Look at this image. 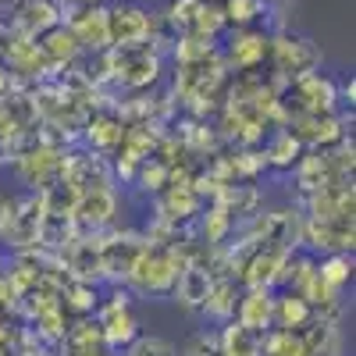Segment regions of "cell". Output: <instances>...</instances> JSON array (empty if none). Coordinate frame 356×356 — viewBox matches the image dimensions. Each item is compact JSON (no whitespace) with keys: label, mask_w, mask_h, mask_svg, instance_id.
<instances>
[{"label":"cell","mask_w":356,"mask_h":356,"mask_svg":"<svg viewBox=\"0 0 356 356\" xmlns=\"http://www.w3.org/2000/svg\"><path fill=\"white\" fill-rule=\"evenodd\" d=\"M218 339H221V353L225 356H260V342H264L260 332L243 328L239 321H225Z\"/></svg>","instance_id":"obj_16"},{"label":"cell","mask_w":356,"mask_h":356,"mask_svg":"<svg viewBox=\"0 0 356 356\" xmlns=\"http://www.w3.org/2000/svg\"><path fill=\"white\" fill-rule=\"evenodd\" d=\"M260 356H307V346H303L300 332H289V328H271V332H264Z\"/></svg>","instance_id":"obj_20"},{"label":"cell","mask_w":356,"mask_h":356,"mask_svg":"<svg viewBox=\"0 0 356 356\" xmlns=\"http://www.w3.org/2000/svg\"><path fill=\"white\" fill-rule=\"evenodd\" d=\"M97 328H100L104 346H122V349L139 335V321L132 314V300H129V296H122V300H114V303H107L100 310Z\"/></svg>","instance_id":"obj_9"},{"label":"cell","mask_w":356,"mask_h":356,"mask_svg":"<svg viewBox=\"0 0 356 356\" xmlns=\"http://www.w3.org/2000/svg\"><path fill=\"white\" fill-rule=\"evenodd\" d=\"M317 275L324 285H332L335 292H342L353 282V253H324L317 260Z\"/></svg>","instance_id":"obj_19"},{"label":"cell","mask_w":356,"mask_h":356,"mask_svg":"<svg viewBox=\"0 0 356 356\" xmlns=\"http://www.w3.org/2000/svg\"><path fill=\"white\" fill-rule=\"evenodd\" d=\"M243 328L250 332H271L275 328V289L267 285H246V292H239V303H235V317Z\"/></svg>","instance_id":"obj_8"},{"label":"cell","mask_w":356,"mask_h":356,"mask_svg":"<svg viewBox=\"0 0 356 356\" xmlns=\"http://www.w3.org/2000/svg\"><path fill=\"white\" fill-rule=\"evenodd\" d=\"M4 264H8V257H4V250H0V275H4Z\"/></svg>","instance_id":"obj_26"},{"label":"cell","mask_w":356,"mask_h":356,"mask_svg":"<svg viewBox=\"0 0 356 356\" xmlns=\"http://www.w3.org/2000/svg\"><path fill=\"white\" fill-rule=\"evenodd\" d=\"M235 303H239V289H235L232 278H211V289H207L203 300V314L214 317L218 324L235 317Z\"/></svg>","instance_id":"obj_13"},{"label":"cell","mask_w":356,"mask_h":356,"mask_svg":"<svg viewBox=\"0 0 356 356\" xmlns=\"http://www.w3.org/2000/svg\"><path fill=\"white\" fill-rule=\"evenodd\" d=\"M303 143L296 139L289 129H278L275 136H271V143L264 146V164H271V168H282V171H289V168H296L303 157Z\"/></svg>","instance_id":"obj_17"},{"label":"cell","mask_w":356,"mask_h":356,"mask_svg":"<svg viewBox=\"0 0 356 356\" xmlns=\"http://www.w3.org/2000/svg\"><path fill=\"white\" fill-rule=\"evenodd\" d=\"M207 289H211V275L203 271L200 264H189L178 271V282H175V300L182 303L186 310H203V300H207Z\"/></svg>","instance_id":"obj_12"},{"label":"cell","mask_w":356,"mask_h":356,"mask_svg":"<svg viewBox=\"0 0 356 356\" xmlns=\"http://www.w3.org/2000/svg\"><path fill=\"white\" fill-rule=\"evenodd\" d=\"M43 225H47L43 200H36V196L11 200V218H8V228L0 239L11 246H36L43 239Z\"/></svg>","instance_id":"obj_7"},{"label":"cell","mask_w":356,"mask_h":356,"mask_svg":"<svg viewBox=\"0 0 356 356\" xmlns=\"http://www.w3.org/2000/svg\"><path fill=\"white\" fill-rule=\"evenodd\" d=\"M300 339L307 346V356H342V332L328 317H314L300 328Z\"/></svg>","instance_id":"obj_11"},{"label":"cell","mask_w":356,"mask_h":356,"mask_svg":"<svg viewBox=\"0 0 356 356\" xmlns=\"http://www.w3.org/2000/svg\"><path fill=\"white\" fill-rule=\"evenodd\" d=\"M22 29L29 40H36L40 33H47V29H54L57 22H61V8L54 4V0H25L22 8Z\"/></svg>","instance_id":"obj_18"},{"label":"cell","mask_w":356,"mask_h":356,"mask_svg":"<svg viewBox=\"0 0 356 356\" xmlns=\"http://www.w3.org/2000/svg\"><path fill=\"white\" fill-rule=\"evenodd\" d=\"M122 356H178V349H175V342L171 339H164V335H146V332H139L125 349H122Z\"/></svg>","instance_id":"obj_22"},{"label":"cell","mask_w":356,"mask_h":356,"mask_svg":"<svg viewBox=\"0 0 356 356\" xmlns=\"http://www.w3.org/2000/svg\"><path fill=\"white\" fill-rule=\"evenodd\" d=\"M114 207H118V193L107 186V189H93V193H79L75 196V207H72V218L86 228H104L114 221Z\"/></svg>","instance_id":"obj_10"},{"label":"cell","mask_w":356,"mask_h":356,"mask_svg":"<svg viewBox=\"0 0 356 356\" xmlns=\"http://www.w3.org/2000/svg\"><path fill=\"white\" fill-rule=\"evenodd\" d=\"M36 47H40V54L47 57V65H68L72 57L79 54L75 36L68 33L61 22H57L54 29H47V33H40V36H36Z\"/></svg>","instance_id":"obj_15"},{"label":"cell","mask_w":356,"mask_h":356,"mask_svg":"<svg viewBox=\"0 0 356 356\" xmlns=\"http://www.w3.org/2000/svg\"><path fill=\"white\" fill-rule=\"evenodd\" d=\"M267 50H271V36H267L264 29H257V25H246V29H235L232 33V40L225 43L221 57H225V68H235V72L250 75V72H257L264 65Z\"/></svg>","instance_id":"obj_5"},{"label":"cell","mask_w":356,"mask_h":356,"mask_svg":"<svg viewBox=\"0 0 356 356\" xmlns=\"http://www.w3.org/2000/svg\"><path fill=\"white\" fill-rule=\"evenodd\" d=\"M267 57H271L275 72L292 82V79H303L310 72L321 68V50L310 36H300V33H289V29H282V33L271 36V50H267Z\"/></svg>","instance_id":"obj_2"},{"label":"cell","mask_w":356,"mask_h":356,"mask_svg":"<svg viewBox=\"0 0 356 356\" xmlns=\"http://www.w3.org/2000/svg\"><path fill=\"white\" fill-rule=\"evenodd\" d=\"M296 97V107L300 114H335L339 107V82L321 75V72H310L303 79H292L289 82V100Z\"/></svg>","instance_id":"obj_6"},{"label":"cell","mask_w":356,"mask_h":356,"mask_svg":"<svg viewBox=\"0 0 356 356\" xmlns=\"http://www.w3.org/2000/svg\"><path fill=\"white\" fill-rule=\"evenodd\" d=\"M8 218H11V200L0 193V235H4V228H8Z\"/></svg>","instance_id":"obj_24"},{"label":"cell","mask_w":356,"mask_h":356,"mask_svg":"<svg viewBox=\"0 0 356 356\" xmlns=\"http://www.w3.org/2000/svg\"><path fill=\"white\" fill-rule=\"evenodd\" d=\"M314 321V310H310V303L303 300L300 292H282V296H275V328H289V332H300L303 324H310Z\"/></svg>","instance_id":"obj_14"},{"label":"cell","mask_w":356,"mask_h":356,"mask_svg":"<svg viewBox=\"0 0 356 356\" xmlns=\"http://www.w3.org/2000/svg\"><path fill=\"white\" fill-rule=\"evenodd\" d=\"M264 4H267V8H271V4H275V8H278V4H282V0H264Z\"/></svg>","instance_id":"obj_27"},{"label":"cell","mask_w":356,"mask_h":356,"mask_svg":"<svg viewBox=\"0 0 356 356\" xmlns=\"http://www.w3.org/2000/svg\"><path fill=\"white\" fill-rule=\"evenodd\" d=\"M221 11H225V22H228V25L246 29V25L264 22L267 4H264V0H221Z\"/></svg>","instance_id":"obj_21"},{"label":"cell","mask_w":356,"mask_h":356,"mask_svg":"<svg viewBox=\"0 0 356 356\" xmlns=\"http://www.w3.org/2000/svg\"><path fill=\"white\" fill-rule=\"evenodd\" d=\"M150 33H154V11H146L139 4L107 8V40H111V47L150 43Z\"/></svg>","instance_id":"obj_4"},{"label":"cell","mask_w":356,"mask_h":356,"mask_svg":"<svg viewBox=\"0 0 356 356\" xmlns=\"http://www.w3.org/2000/svg\"><path fill=\"white\" fill-rule=\"evenodd\" d=\"M178 271L182 264L171 250H161V246H143V253L136 257L132 271H129V285L139 292V296H171L175 292V282H178Z\"/></svg>","instance_id":"obj_1"},{"label":"cell","mask_w":356,"mask_h":356,"mask_svg":"<svg viewBox=\"0 0 356 356\" xmlns=\"http://www.w3.org/2000/svg\"><path fill=\"white\" fill-rule=\"evenodd\" d=\"M178 356H225L221 353V339H218V328H196L182 349H178Z\"/></svg>","instance_id":"obj_23"},{"label":"cell","mask_w":356,"mask_h":356,"mask_svg":"<svg viewBox=\"0 0 356 356\" xmlns=\"http://www.w3.org/2000/svg\"><path fill=\"white\" fill-rule=\"evenodd\" d=\"M65 4H104V0H65Z\"/></svg>","instance_id":"obj_25"},{"label":"cell","mask_w":356,"mask_h":356,"mask_svg":"<svg viewBox=\"0 0 356 356\" xmlns=\"http://www.w3.org/2000/svg\"><path fill=\"white\" fill-rule=\"evenodd\" d=\"M61 25L75 36L79 50H93V54L111 50V40H107V8L104 4H68V15L61 18Z\"/></svg>","instance_id":"obj_3"},{"label":"cell","mask_w":356,"mask_h":356,"mask_svg":"<svg viewBox=\"0 0 356 356\" xmlns=\"http://www.w3.org/2000/svg\"><path fill=\"white\" fill-rule=\"evenodd\" d=\"M203 4H221V0H203Z\"/></svg>","instance_id":"obj_28"}]
</instances>
